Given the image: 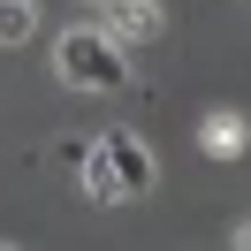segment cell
Segmentation results:
<instances>
[{"label": "cell", "mask_w": 251, "mask_h": 251, "mask_svg": "<svg viewBox=\"0 0 251 251\" xmlns=\"http://www.w3.org/2000/svg\"><path fill=\"white\" fill-rule=\"evenodd\" d=\"M53 69H61V84H76V92H122L129 84V61H122V46H114L107 31H61Z\"/></svg>", "instance_id": "obj_1"}, {"label": "cell", "mask_w": 251, "mask_h": 251, "mask_svg": "<svg viewBox=\"0 0 251 251\" xmlns=\"http://www.w3.org/2000/svg\"><path fill=\"white\" fill-rule=\"evenodd\" d=\"M99 8H114V0H99Z\"/></svg>", "instance_id": "obj_7"}, {"label": "cell", "mask_w": 251, "mask_h": 251, "mask_svg": "<svg viewBox=\"0 0 251 251\" xmlns=\"http://www.w3.org/2000/svg\"><path fill=\"white\" fill-rule=\"evenodd\" d=\"M0 251H8V244H0Z\"/></svg>", "instance_id": "obj_8"}, {"label": "cell", "mask_w": 251, "mask_h": 251, "mask_svg": "<svg viewBox=\"0 0 251 251\" xmlns=\"http://www.w3.org/2000/svg\"><path fill=\"white\" fill-rule=\"evenodd\" d=\"M122 38H160V0H114V46Z\"/></svg>", "instance_id": "obj_3"}, {"label": "cell", "mask_w": 251, "mask_h": 251, "mask_svg": "<svg viewBox=\"0 0 251 251\" xmlns=\"http://www.w3.org/2000/svg\"><path fill=\"white\" fill-rule=\"evenodd\" d=\"M31 38V0H0V46H23Z\"/></svg>", "instance_id": "obj_5"}, {"label": "cell", "mask_w": 251, "mask_h": 251, "mask_svg": "<svg viewBox=\"0 0 251 251\" xmlns=\"http://www.w3.org/2000/svg\"><path fill=\"white\" fill-rule=\"evenodd\" d=\"M84 190H92L99 205H122V183H114V160H107V145H84Z\"/></svg>", "instance_id": "obj_4"}, {"label": "cell", "mask_w": 251, "mask_h": 251, "mask_svg": "<svg viewBox=\"0 0 251 251\" xmlns=\"http://www.w3.org/2000/svg\"><path fill=\"white\" fill-rule=\"evenodd\" d=\"M236 145H244V122H236V114H213V122H205V152H221V160H228Z\"/></svg>", "instance_id": "obj_6"}, {"label": "cell", "mask_w": 251, "mask_h": 251, "mask_svg": "<svg viewBox=\"0 0 251 251\" xmlns=\"http://www.w3.org/2000/svg\"><path fill=\"white\" fill-rule=\"evenodd\" d=\"M99 145H107V160H114V183H122V198H145V190H152V175H160V168H152V152H145L129 129H107Z\"/></svg>", "instance_id": "obj_2"}]
</instances>
